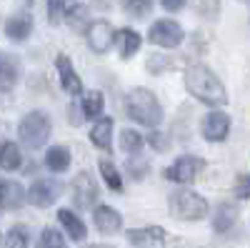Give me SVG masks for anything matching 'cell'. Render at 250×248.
Returning a JSON list of instances; mask_svg holds the SVG:
<instances>
[{"label": "cell", "instance_id": "obj_22", "mask_svg": "<svg viewBox=\"0 0 250 248\" xmlns=\"http://www.w3.org/2000/svg\"><path fill=\"white\" fill-rule=\"evenodd\" d=\"M238 221V208L233 203H220L213 216V228L215 231H230L233 223Z\"/></svg>", "mask_w": 250, "mask_h": 248}, {"label": "cell", "instance_id": "obj_33", "mask_svg": "<svg viewBox=\"0 0 250 248\" xmlns=\"http://www.w3.org/2000/svg\"><path fill=\"white\" fill-rule=\"evenodd\" d=\"M88 248H115V246H110V243H93V246H88Z\"/></svg>", "mask_w": 250, "mask_h": 248}, {"label": "cell", "instance_id": "obj_8", "mask_svg": "<svg viewBox=\"0 0 250 248\" xmlns=\"http://www.w3.org/2000/svg\"><path fill=\"white\" fill-rule=\"evenodd\" d=\"M203 168V160L200 158H193V156H183L178 158L168 171H165V178L173 180V183H193L195 176L200 173Z\"/></svg>", "mask_w": 250, "mask_h": 248}, {"label": "cell", "instance_id": "obj_11", "mask_svg": "<svg viewBox=\"0 0 250 248\" xmlns=\"http://www.w3.org/2000/svg\"><path fill=\"white\" fill-rule=\"evenodd\" d=\"M73 196H75V203L83 205V208H85V205H90V203H95V198H98V183L93 180L90 173H78V176H75Z\"/></svg>", "mask_w": 250, "mask_h": 248}, {"label": "cell", "instance_id": "obj_19", "mask_svg": "<svg viewBox=\"0 0 250 248\" xmlns=\"http://www.w3.org/2000/svg\"><path fill=\"white\" fill-rule=\"evenodd\" d=\"M45 165L53 171V173H62L70 168V151L65 146H53L48 148L45 153Z\"/></svg>", "mask_w": 250, "mask_h": 248}, {"label": "cell", "instance_id": "obj_14", "mask_svg": "<svg viewBox=\"0 0 250 248\" xmlns=\"http://www.w3.org/2000/svg\"><path fill=\"white\" fill-rule=\"evenodd\" d=\"M23 201H25V191H23L20 183H15V180H3L0 183V208H5V211L20 208Z\"/></svg>", "mask_w": 250, "mask_h": 248}, {"label": "cell", "instance_id": "obj_6", "mask_svg": "<svg viewBox=\"0 0 250 248\" xmlns=\"http://www.w3.org/2000/svg\"><path fill=\"white\" fill-rule=\"evenodd\" d=\"M60 193H62V183L58 178H40L30 185L28 198H30L33 205H38V208H48V205H53L58 201Z\"/></svg>", "mask_w": 250, "mask_h": 248}, {"label": "cell", "instance_id": "obj_30", "mask_svg": "<svg viewBox=\"0 0 250 248\" xmlns=\"http://www.w3.org/2000/svg\"><path fill=\"white\" fill-rule=\"evenodd\" d=\"M235 196L238 198H250V176L240 178L238 185H235Z\"/></svg>", "mask_w": 250, "mask_h": 248}, {"label": "cell", "instance_id": "obj_15", "mask_svg": "<svg viewBox=\"0 0 250 248\" xmlns=\"http://www.w3.org/2000/svg\"><path fill=\"white\" fill-rule=\"evenodd\" d=\"M58 221L62 223V228L68 231V236L73 238V241H83L88 236V228H85V223H83L73 211H68V208H60L58 211Z\"/></svg>", "mask_w": 250, "mask_h": 248}, {"label": "cell", "instance_id": "obj_4", "mask_svg": "<svg viewBox=\"0 0 250 248\" xmlns=\"http://www.w3.org/2000/svg\"><path fill=\"white\" fill-rule=\"evenodd\" d=\"M170 213L180 221H200L208 213V201L193 191H175L170 196Z\"/></svg>", "mask_w": 250, "mask_h": 248}, {"label": "cell", "instance_id": "obj_17", "mask_svg": "<svg viewBox=\"0 0 250 248\" xmlns=\"http://www.w3.org/2000/svg\"><path fill=\"white\" fill-rule=\"evenodd\" d=\"M75 13H80V8L75 5V0H48V18H50L53 25L68 20Z\"/></svg>", "mask_w": 250, "mask_h": 248}, {"label": "cell", "instance_id": "obj_32", "mask_svg": "<svg viewBox=\"0 0 250 248\" xmlns=\"http://www.w3.org/2000/svg\"><path fill=\"white\" fill-rule=\"evenodd\" d=\"M153 146H155V151H165V148H168V143H165V138H153Z\"/></svg>", "mask_w": 250, "mask_h": 248}, {"label": "cell", "instance_id": "obj_34", "mask_svg": "<svg viewBox=\"0 0 250 248\" xmlns=\"http://www.w3.org/2000/svg\"><path fill=\"white\" fill-rule=\"evenodd\" d=\"M243 3H250V0H243Z\"/></svg>", "mask_w": 250, "mask_h": 248}, {"label": "cell", "instance_id": "obj_27", "mask_svg": "<svg viewBox=\"0 0 250 248\" xmlns=\"http://www.w3.org/2000/svg\"><path fill=\"white\" fill-rule=\"evenodd\" d=\"M120 143H123V151H128V153H138V151H143V138H140L135 131H123Z\"/></svg>", "mask_w": 250, "mask_h": 248}, {"label": "cell", "instance_id": "obj_5", "mask_svg": "<svg viewBox=\"0 0 250 248\" xmlns=\"http://www.w3.org/2000/svg\"><path fill=\"white\" fill-rule=\"evenodd\" d=\"M148 40L153 45L160 48H178L183 43V28L175 23V20H155L148 30Z\"/></svg>", "mask_w": 250, "mask_h": 248}, {"label": "cell", "instance_id": "obj_1", "mask_svg": "<svg viewBox=\"0 0 250 248\" xmlns=\"http://www.w3.org/2000/svg\"><path fill=\"white\" fill-rule=\"evenodd\" d=\"M185 88L205 106H225L228 103V93L223 88L220 78L203 63L190 66L185 70Z\"/></svg>", "mask_w": 250, "mask_h": 248}, {"label": "cell", "instance_id": "obj_18", "mask_svg": "<svg viewBox=\"0 0 250 248\" xmlns=\"http://www.w3.org/2000/svg\"><path fill=\"white\" fill-rule=\"evenodd\" d=\"M90 140L95 143L98 148L110 151V148H113V118L98 120L95 126H93V131H90Z\"/></svg>", "mask_w": 250, "mask_h": 248}, {"label": "cell", "instance_id": "obj_13", "mask_svg": "<svg viewBox=\"0 0 250 248\" xmlns=\"http://www.w3.org/2000/svg\"><path fill=\"white\" fill-rule=\"evenodd\" d=\"M20 78V66H18V58L10 53H0V90L8 93L15 88V83Z\"/></svg>", "mask_w": 250, "mask_h": 248}, {"label": "cell", "instance_id": "obj_31", "mask_svg": "<svg viewBox=\"0 0 250 248\" xmlns=\"http://www.w3.org/2000/svg\"><path fill=\"white\" fill-rule=\"evenodd\" d=\"M160 3H163V8H165V10L175 13V10H180V8L188 3V0H160Z\"/></svg>", "mask_w": 250, "mask_h": 248}, {"label": "cell", "instance_id": "obj_3", "mask_svg": "<svg viewBox=\"0 0 250 248\" xmlns=\"http://www.w3.org/2000/svg\"><path fill=\"white\" fill-rule=\"evenodd\" d=\"M50 133H53V123H50V115L43 111L28 113L18 126V135L23 140V146L28 148H40L43 143H48Z\"/></svg>", "mask_w": 250, "mask_h": 248}, {"label": "cell", "instance_id": "obj_28", "mask_svg": "<svg viewBox=\"0 0 250 248\" xmlns=\"http://www.w3.org/2000/svg\"><path fill=\"white\" fill-rule=\"evenodd\" d=\"M3 248H28V233H25L23 228H13V231H8Z\"/></svg>", "mask_w": 250, "mask_h": 248}, {"label": "cell", "instance_id": "obj_21", "mask_svg": "<svg viewBox=\"0 0 250 248\" xmlns=\"http://www.w3.org/2000/svg\"><path fill=\"white\" fill-rule=\"evenodd\" d=\"M128 236V241L133 246H155L165 238L163 228H155V225H148V228H138V231H128L125 233Z\"/></svg>", "mask_w": 250, "mask_h": 248}, {"label": "cell", "instance_id": "obj_12", "mask_svg": "<svg viewBox=\"0 0 250 248\" xmlns=\"http://www.w3.org/2000/svg\"><path fill=\"white\" fill-rule=\"evenodd\" d=\"M93 223L100 233H118L123 228V218L118 211H113L110 205H95L93 211Z\"/></svg>", "mask_w": 250, "mask_h": 248}, {"label": "cell", "instance_id": "obj_10", "mask_svg": "<svg viewBox=\"0 0 250 248\" xmlns=\"http://www.w3.org/2000/svg\"><path fill=\"white\" fill-rule=\"evenodd\" d=\"M55 68H58V75H60L62 90L70 93V95H80V93H83V80H80V75L75 73L70 58H68V55H58V58H55Z\"/></svg>", "mask_w": 250, "mask_h": 248}, {"label": "cell", "instance_id": "obj_25", "mask_svg": "<svg viewBox=\"0 0 250 248\" xmlns=\"http://www.w3.org/2000/svg\"><path fill=\"white\" fill-rule=\"evenodd\" d=\"M103 106H105V98L100 90H90L83 95V115L85 118H98L103 113Z\"/></svg>", "mask_w": 250, "mask_h": 248}, {"label": "cell", "instance_id": "obj_20", "mask_svg": "<svg viewBox=\"0 0 250 248\" xmlns=\"http://www.w3.org/2000/svg\"><path fill=\"white\" fill-rule=\"evenodd\" d=\"M115 40H118V50H120V55L123 58H130V55H135L138 50H140V35L135 33V30H130V28H123L120 33H115Z\"/></svg>", "mask_w": 250, "mask_h": 248}, {"label": "cell", "instance_id": "obj_16", "mask_svg": "<svg viewBox=\"0 0 250 248\" xmlns=\"http://www.w3.org/2000/svg\"><path fill=\"white\" fill-rule=\"evenodd\" d=\"M30 33H33V20L28 15H13V18L5 20V35L10 40H18L20 43V40H25Z\"/></svg>", "mask_w": 250, "mask_h": 248}, {"label": "cell", "instance_id": "obj_23", "mask_svg": "<svg viewBox=\"0 0 250 248\" xmlns=\"http://www.w3.org/2000/svg\"><path fill=\"white\" fill-rule=\"evenodd\" d=\"M98 168H100V176H103V183H108L110 191H123V176L118 173L115 163L108 160V158H100L98 160Z\"/></svg>", "mask_w": 250, "mask_h": 248}, {"label": "cell", "instance_id": "obj_24", "mask_svg": "<svg viewBox=\"0 0 250 248\" xmlns=\"http://www.w3.org/2000/svg\"><path fill=\"white\" fill-rule=\"evenodd\" d=\"M0 165H3L5 171H15L20 168V148L10 140H3L0 143Z\"/></svg>", "mask_w": 250, "mask_h": 248}, {"label": "cell", "instance_id": "obj_2", "mask_svg": "<svg viewBox=\"0 0 250 248\" xmlns=\"http://www.w3.org/2000/svg\"><path fill=\"white\" fill-rule=\"evenodd\" d=\"M125 108H128V115L135 123H143L145 128H155L163 120V108L158 98L145 88H133L125 98Z\"/></svg>", "mask_w": 250, "mask_h": 248}, {"label": "cell", "instance_id": "obj_26", "mask_svg": "<svg viewBox=\"0 0 250 248\" xmlns=\"http://www.w3.org/2000/svg\"><path fill=\"white\" fill-rule=\"evenodd\" d=\"M120 5H123V10H128L130 15L143 18V15H148L153 10V0H120Z\"/></svg>", "mask_w": 250, "mask_h": 248}, {"label": "cell", "instance_id": "obj_9", "mask_svg": "<svg viewBox=\"0 0 250 248\" xmlns=\"http://www.w3.org/2000/svg\"><path fill=\"white\" fill-rule=\"evenodd\" d=\"M203 135L210 140V143H218L228 135V131H230V115L223 113V111H213V113H208L203 118V126H200Z\"/></svg>", "mask_w": 250, "mask_h": 248}, {"label": "cell", "instance_id": "obj_29", "mask_svg": "<svg viewBox=\"0 0 250 248\" xmlns=\"http://www.w3.org/2000/svg\"><path fill=\"white\" fill-rule=\"evenodd\" d=\"M38 248H65V243H62V236L58 231H43Z\"/></svg>", "mask_w": 250, "mask_h": 248}, {"label": "cell", "instance_id": "obj_7", "mask_svg": "<svg viewBox=\"0 0 250 248\" xmlns=\"http://www.w3.org/2000/svg\"><path fill=\"white\" fill-rule=\"evenodd\" d=\"M85 40H88L90 50L105 53L115 43V30H113L110 23H105V20H93V23L88 25V30H85Z\"/></svg>", "mask_w": 250, "mask_h": 248}]
</instances>
